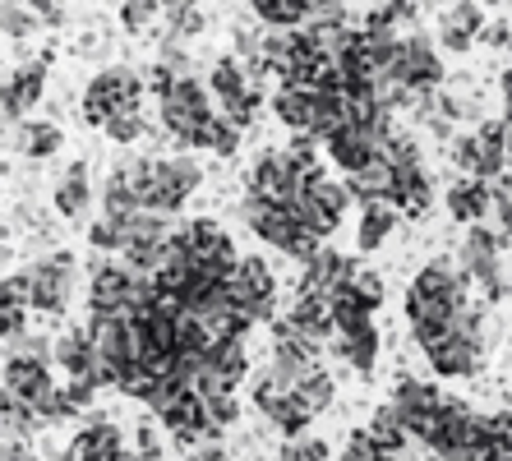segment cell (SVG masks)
<instances>
[{
    "label": "cell",
    "instance_id": "9a60e30c",
    "mask_svg": "<svg viewBox=\"0 0 512 461\" xmlns=\"http://www.w3.org/2000/svg\"><path fill=\"white\" fill-rule=\"evenodd\" d=\"M120 448H125V434H120L111 420H88V425L74 434L70 452L60 461H116Z\"/></svg>",
    "mask_w": 512,
    "mask_h": 461
},
{
    "label": "cell",
    "instance_id": "9c48e42d",
    "mask_svg": "<svg viewBox=\"0 0 512 461\" xmlns=\"http://www.w3.org/2000/svg\"><path fill=\"white\" fill-rule=\"evenodd\" d=\"M47 65H51V51H42L37 60L10 70V79L0 83V116L5 120H28L37 111V102L47 97Z\"/></svg>",
    "mask_w": 512,
    "mask_h": 461
},
{
    "label": "cell",
    "instance_id": "7c38bea8",
    "mask_svg": "<svg viewBox=\"0 0 512 461\" xmlns=\"http://www.w3.org/2000/svg\"><path fill=\"white\" fill-rule=\"evenodd\" d=\"M245 222H250V231L263 240V245H273L286 254V245L305 231V226L291 217V208H277V203H259V199H245Z\"/></svg>",
    "mask_w": 512,
    "mask_h": 461
},
{
    "label": "cell",
    "instance_id": "8992f818",
    "mask_svg": "<svg viewBox=\"0 0 512 461\" xmlns=\"http://www.w3.org/2000/svg\"><path fill=\"white\" fill-rule=\"evenodd\" d=\"M346 208H351V194H346V185H337V180H314L310 190L300 194L296 203H291V217H296L310 236H319V240H328L342 226V217H346Z\"/></svg>",
    "mask_w": 512,
    "mask_h": 461
},
{
    "label": "cell",
    "instance_id": "60d3db41",
    "mask_svg": "<svg viewBox=\"0 0 512 461\" xmlns=\"http://www.w3.org/2000/svg\"><path fill=\"white\" fill-rule=\"evenodd\" d=\"M277 461H333V448L323 438H286V448Z\"/></svg>",
    "mask_w": 512,
    "mask_h": 461
},
{
    "label": "cell",
    "instance_id": "d6986e66",
    "mask_svg": "<svg viewBox=\"0 0 512 461\" xmlns=\"http://www.w3.org/2000/svg\"><path fill=\"white\" fill-rule=\"evenodd\" d=\"M323 346H328L337 360H346L351 369H360V374H370V369L379 365V328H374V323H365V328H356V332H333Z\"/></svg>",
    "mask_w": 512,
    "mask_h": 461
},
{
    "label": "cell",
    "instance_id": "c3c4849f",
    "mask_svg": "<svg viewBox=\"0 0 512 461\" xmlns=\"http://www.w3.org/2000/svg\"><path fill=\"white\" fill-rule=\"evenodd\" d=\"M171 83H176V74L162 70V65H153V70H148V79H143V93H153L157 102H162V97L171 93Z\"/></svg>",
    "mask_w": 512,
    "mask_h": 461
},
{
    "label": "cell",
    "instance_id": "ac0fdd59",
    "mask_svg": "<svg viewBox=\"0 0 512 461\" xmlns=\"http://www.w3.org/2000/svg\"><path fill=\"white\" fill-rule=\"evenodd\" d=\"M448 217L453 222H462V226H476V222H485L489 217V185L485 180H476V176H457L453 185H448Z\"/></svg>",
    "mask_w": 512,
    "mask_h": 461
},
{
    "label": "cell",
    "instance_id": "d590c367",
    "mask_svg": "<svg viewBox=\"0 0 512 461\" xmlns=\"http://www.w3.org/2000/svg\"><path fill=\"white\" fill-rule=\"evenodd\" d=\"M37 14L28 10L24 0H0V33H10L14 42H24V37H33L37 33Z\"/></svg>",
    "mask_w": 512,
    "mask_h": 461
},
{
    "label": "cell",
    "instance_id": "11a10c76",
    "mask_svg": "<svg viewBox=\"0 0 512 461\" xmlns=\"http://www.w3.org/2000/svg\"><path fill=\"white\" fill-rule=\"evenodd\" d=\"M370 5H379V0H370Z\"/></svg>",
    "mask_w": 512,
    "mask_h": 461
},
{
    "label": "cell",
    "instance_id": "83f0119b",
    "mask_svg": "<svg viewBox=\"0 0 512 461\" xmlns=\"http://www.w3.org/2000/svg\"><path fill=\"white\" fill-rule=\"evenodd\" d=\"M19 153L28 162H51L60 153V130L51 120H19Z\"/></svg>",
    "mask_w": 512,
    "mask_h": 461
},
{
    "label": "cell",
    "instance_id": "5bb4252c",
    "mask_svg": "<svg viewBox=\"0 0 512 461\" xmlns=\"http://www.w3.org/2000/svg\"><path fill=\"white\" fill-rule=\"evenodd\" d=\"M51 360H56L70 379H84L93 383V388H102V369H97V351L93 342H88V332L84 328H70L65 337H60L56 346H51Z\"/></svg>",
    "mask_w": 512,
    "mask_h": 461
},
{
    "label": "cell",
    "instance_id": "277c9868",
    "mask_svg": "<svg viewBox=\"0 0 512 461\" xmlns=\"http://www.w3.org/2000/svg\"><path fill=\"white\" fill-rule=\"evenodd\" d=\"M134 107H143V79L134 70H125V65L102 70L84 88V125H97V130L107 125V116L134 111Z\"/></svg>",
    "mask_w": 512,
    "mask_h": 461
},
{
    "label": "cell",
    "instance_id": "ffe728a7",
    "mask_svg": "<svg viewBox=\"0 0 512 461\" xmlns=\"http://www.w3.org/2000/svg\"><path fill=\"white\" fill-rule=\"evenodd\" d=\"M351 268H356L351 259H342L337 249L319 245L310 259L300 263V291H337V286L351 277Z\"/></svg>",
    "mask_w": 512,
    "mask_h": 461
},
{
    "label": "cell",
    "instance_id": "816d5d0a",
    "mask_svg": "<svg viewBox=\"0 0 512 461\" xmlns=\"http://www.w3.org/2000/svg\"><path fill=\"white\" fill-rule=\"evenodd\" d=\"M0 461H37V457H33V448H28V438H5Z\"/></svg>",
    "mask_w": 512,
    "mask_h": 461
},
{
    "label": "cell",
    "instance_id": "4fadbf2b",
    "mask_svg": "<svg viewBox=\"0 0 512 461\" xmlns=\"http://www.w3.org/2000/svg\"><path fill=\"white\" fill-rule=\"evenodd\" d=\"M323 148H328V162H333L342 176H351V171H360L370 157H379V139H374L370 130H360V125H342L337 134L323 139Z\"/></svg>",
    "mask_w": 512,
    "mask_h": 461
},
{
    "label": "cell",
    "instance_id": "f1b7e54d",
    "mask_svg": "<svg viewBox=\"0 0 512 461\" xmlns=\"http://www.w3.org/2000/svg\"><path fill=\"white\" fill-rule=\"evenodd\" d=\"M397 231V208H388V203H365L360 208V236L356 245L370 254V249H379L383 240Z\"/></svg>",
    "mask_w": 512,
    "mask_h": 461
},
{
    "label": "cell",
    "instance_id": "f35d334b",
    "mask_svg": "<svg viewBox=\"0 0 512 461\" xmlns=\"http://www.w3.org/2000/svg\"><path fill=\"white\" fill-rule=\"evenodd\" d=\"M203 411H208V425H213V434H222V429L236 425V415H240V402H236V392H208V397H199Z\"/></svg>",
    "mask_w": 512,
    "mask_h": 461
},
{
    "label": "cell",
    "instance_id": "44dd1931",
    "mask_svg": "<svg viewBox=\"0 0 512 461\" xmlns=\"http://www.w3.org/2000/svg\"><path fill=\"white\" fill-rule=\"evenodd\" d=\"M480 355H485V346L443 337L434 351H425V360L434 365V374H439V379H471V374L480 369Z\"/></svg>",
    "mask_w": 512,
    "mask_h": 461
},
{
    "label": "cell",
    "instance_id": "4316f807",
    "mask_svg": "<svg viewBox=\"0 0 512 461\" xmlns=\"http://www.w3.org/2000/svg\"><path fill=\"white\" fill-rule=\"evenodd\" d=\"M268 328H273V351L277 355H310V360L323 355V337H314L310 328H300L291 314H286V319H273Z\"/></svg>",
    "mask_w": 512,
    "mask_h": 461
},
{
    "label": "cell",
    "instance_id": "f5cc1de1",
    "mask_svg": "<svg viewBox=\"0 0 512 461\" xmlns=\"http://www.w3.org/2000/svg\"><path fill=\"white\" fill-rule=\"evenodd\" d=\"M180 10H194V0H162V19H176Z\"/></svg>",
    "mask_w": 512,
    "mask_h": 461
},
{
    "label": "cell",
    "instance_id": "2e32d148",
    "mask_svg": "<svg viewBox=\"0 0 512 461\" xmlns=\"http://www.w3.org/2000/svg\"><path fill=\"white\" fill-rule=\"evenodd\" d=\"M476 180H494L508 171V125L503 120H480L476 125Z\"/></svg>",
    "mask_w": 512,
    "mask_h": 461
},
{
    "label": "cell",
    "instance_id": "484cf974",
    "mask_svg": "<svg viewBox=\"0 0 512 461\" xmlns=\"http://www.w3.org/2000/svg\"><path fill=\"white\" fill-rule=\"evenodd\" d=\"M291 319L300 323V328H310L314 337H333V300H328V291H296V305H291Z\"/></svg>",
    "mask_w": 512,
    "mask_h": 461
},
{
    "label": "cell",
    "instance_id": "ab89813d",
    "mask_svg": "<svg viewBox=\"0 0 512 461\" xmlns=\"http://www.w3.org/2000/svg\"><path fill=\"white\" fill-rule=\"evenodd\" d=\"M489 185V203H494V213H499V231L512 240V176L503 171V176L485 180Z\"/></svg>",
    "mask_w": 512,
    "mask_h": 461
},
{
    "label": "cell",
    "instance_id": "1f68e13d",
    "mask_svg": "<svg viewBox=\"0 0 512 461\" xmlns=\"http://www.w3.org/2000/svg\"><path fill=\"white\" fill-rule=\"evenodd\" d=\"M342 291L356 300L365 314H379V305H383V277L374 268H360V263H356V268H351V277L342 282Z\"/></svg>",
    "mask_w": 512,
    "mask_h": 461
},
{
    "label": "cell",
    "instance_id": "f546056e",
    "mask_svg": "<svg viewBox=\"0 0 512 461\" xmlns=\"http://www.w3.org/2000/svg\"><path fill=\"white\" fill-rule=\"evenodd\" d=\"M365 438L374 443V452H393V448H402V443H411V438H406V425H402V411H397L393 402L374 411V420L365 425Z\"/></svg>",
    "mask_w": 512,
    "mask_h": 461
},
{
    "label": "cell",
    "instance_id": "b9f144b4",
    "mask_svg": "<svg viewBox=\"0 0 512 461\" xmlns=\"http://www.w3.org/2000/svg\"><path fill=\"white\" fill-rule=\"evenodd\" d=\"M208 148H213L217 157H236L240 130H236V125H227L222 116H213V125H208Z\"/></svg>",
    "mask_w": 512,
    "mask_h": 461
},
{
    "label": "cell",
    "instance_id": "3957f363",
    "mask_svg": "<svg viewBox=\"0 0 512 461\" xmlns=\"http://www.w3.org/2000/svg\"><path fill=\"white\" fill-rule=\"evenodd\" d=\"M74 254L56 249L47 259H37L33 268H24V291H28V309L37 314H60L74 296Z\"/></svg>",
    "mask_w": 512,
    "mask_h": 461
},
{
    "label": "cell",
    "instance_id": "7dc6e473",
    "mask_svg": "<svg viewBox=\"0 0 512 461\" xmlns=\"http://www.w3.org/2000/svg\"><path fill=\"white\" fill-rule=\"evenodd\" d=\"M28 10L37 14V24H42V28H60V24H65V10H60V0H28Z\"/></svg>",
    "mask_w": 512,
    "mask_h": 461
},
{
    "label": "cell",
    "instance_id": "30bf717a",
    "mask_svg": "<svg viewBox=\"0 0 512 461\" xmlns=\"http://www.w3.org/2000/svg\"><path fill=\"white\" fill-rule=\"evenodd\" d=\"M300 180L291 171V157L277 153V148H263L259 162L250 166V199L259 203H277V208H291L300 199Z\"/></svg>",
    "mask_w": 512,
    "mask_h": 461
},
{
    "label": "cell",
    "instance_id": "6da1fadb",
    "mask_svg": "<svg viewBox=\"0 0 512 461\" xmlns=\"http://www.w3.org/2000/svg\"><path fill=\"white\" fill-rule=\"evenodd\" d=\"M213 97L194 74L171 83V93L162 97V120L157 130L162 139L176 143V153H194V148H208V125H213Z\"/></svg>",
    "mask_w": 512,
    "mask_h": 461
},
{
    "label": "cell",
    "instance_id": "52a82bcc",
    "mask_svg": "<svg viewBox=\"0 0 512 461\" xmlns=\"http://www.w3.org/2000/svg\"><path fill=\"white\" fill-rule=\"evenodd\" d=\"M134 291V272L116 259V254H97L88 268V314H120L130 309Z\"/></svg>",
    "mask_w": 512,
    "mask_h": 461
},
{
    "label": "cell",
    "instance_id": "836d02e7",
    "mask_svg": "<svg viewBox=\"0 0 512 461\" xmlns=\"http://www.w3.org/2000/svg\"><path fill=\"white\" fill-rule=\"evenodd\" d=\"M439 402H443V392L434 388V383H420V379H402V383H397V397H393V406H397L402 415L434 411Z\"/></svg>",
    "mask_w": 512,
    "mask_h": 461
},
{
    "label": "cell",
    "instance_id": "bcb514c9",
    "mask_svg": "<svg viewBox=\"0 0 512 461\" xmlns=\"http://www.w3.org/2000/svg\"><path fill=\"white\" fill-rule=\"evenodd\" d=\"M485 429H489V448H499V443H512V411L485 415Z\"/></svg>",
    "mask_w": 512,
    "mask_h": 461
},
{
    "label": "cell",
    "instance_id": "ba28073f",
    "mask_svg": "<svg viewBox=\"0 0 512 461\" xmlns=\"http://www.w3.org/2000/svg\"><path fill=\"white\" fill-rule=\"evenodd\" d=\"M0 392L14 397L19 406L37 411L56 392V379H51V360H33V355H5V369H0Z\"/></svg>",
    "mask_w": 512,
    "mask_h": 461
},
{
    "label": "cell",
    "instance_id": "5b68a950",
    "mask_svg": "<svg viewBox=\"0 0 512 461\" xmlns=\"http://www.w3.org/2000/svg\"><path fill=\"white\" fill-rule=\"evenodd\" d=\"M227 300L240 305L254 323H273L277 319V277L268 272L263 259H236L227 277Z\"/></svg>",
    "mask_w": 512,
    "mask_h": 461
},
{
    "label": "cell",
    "instance_id": "ee69618b",
    "mask_svg": "<svg viewBox=\"0 0 512 461\" xmlns=\"http://www.w3.org/2000/svg\"><path fill=\"white\" fill-rule=\"evenodd\" d=\"M88 245H93L97 254H120V231L107 222V217H97V222L88 226Z\"/></svg>",
    "mask_w": 512,
    "mask_h": 461
},
{
    "label": "cell",
    "instance_id": "74e56055",
    "mask_svg": "<svg viewBox=\"0 0 512 461\" xmlns=\"http://www.w3.org/2000/svg\"><path fill=\"white\" fill-rule=\"evenodd\" d=\"M162 14V0H120V28L125 33H148Z\"/></svg>",
    "mask_w": 512,
    "mask_h": 461
},
{
    "label": "cell",
    "instance_id": "7402d4cb",
    "mask_svg": "<svg viewBox=\"0 0 512 461\" xmlns=\"http://www.w3.org/2000/svg\"><path fill=\"white\" fill-rule=\"evenodd\" d=\"M480 28H485V10H480L476 0H457L453 10L443 14L439 42L448 51H471L476 47V37H480Z\"/></svg>",
    "mask_w": 512,
    "mask_h": 461
},
{
    "label": "cell",
    "instance_id": "603a6c76",
    "mask_svg": "<svg viewBox=\"0 0 512 461\" xmlns=\"http://www.w3.org/2000/svg\"><path fill=\"white\" fill-rule=\"evenodd\" d=\"M60 217H70V222H84L88 208H93V185H88V166L84 162H70L65 166V176H60L56 194H51Z\"/></svg>",
    "mask_w": 512,
    "mask_h": 461
},
{
    "label": "cell",
    "instance_id": "f907efd6",
    "mask_svg": "<svg viewBox=\"0 0 512 461\" xmlns=\"http://www.w3.org/2000/svg\"><path fill=\"white\" fill-rule=\"evenodd\" d=\"M476 42H489V47H512V28L508 24H485Z\"/></svg>",
    "mask_w": 512,
    "mask_h": 461
},
{
    "label": "cell",
    "instance_id": "d4e9b609",
    "mask_svg": "<svg viewBox=\"0 0 512 461\" xmlns=\"http://www.w3.org/2000/svg\"><path fill=\"white\" fill-rule=\"evenodd\" d=\"M273 111L277 120H282L291 134H305L314 125V116H319V93H300V88H277L273 93Z\"/></svg>",
    "mask_w": 512,
    "mask_h": 461
},
{
    "label": "cell",
    "instance_id": "7bdbcfd3",
    "mask_svg": "<svg viewBox=\"0 0 512 461\" xmlns=\"http://www.w3.org/2000/svg\"><path fill=\"white\" fill-rule=\"evenodd\" d=\"M448 162H453L462 176H471V171H476V139H471V134H453V139H448Z\"/></svg>",
    "mask_w": 512,
    "mask_h": 461
},
{
    "label": "cell",
    "instance_id": "4dcf8cb0",
    "mask_svg": "<svg viewBox=\"0 0 512 461\" xmlns=\"http://www.w3.org/2000/svg\"><path fill=\"white\" fill-rule=\"evenodd\" d=\"M263 415H268V425H273L282 438H305V429H310V420H314V415L305 411L291 392H286V397H277V402L268 406Z\"/></svg>",
    "mask_w": 512,
    "mask_h": 461
},
{
    "label": "cell",
    "instance_id": "8d00e7d4",
    "mask_svg": "<svg viewBox=\"0 0 512 461\" xmlns=\"http://www.w3.org/2000/svg\"><path fill=\"white\" fill-rule=\"evenodd\" d=\"M107 139L111 143H139L143 134H148V120H143V107H134V111H116V116H107Z\"/></svg>",
    "mask_w": 512,
    "mask_h": 461
},
{
    "label": "cell",
    "instance_id": "cb8c5ba5",
    "mask_svg": "<svg viewBox=\"0 0 512 461\" xmlns=\"http://www.w3.org/2000/svg\"><path fill=\"white\" fill-rule=\"evenodd\" d=\"M346 194H351V203H388V194H393V166L379 162V157H370V162L360 166V171H351V176L342 180Z\"/></svg>",
    "mask_w": 512,
    "mask_h": 461
},
{
    "label": "cell",
    "instance_id": "8fae6325",
    "mask_svg": "<svg viewBox=\"0 0 512 461\" xmlns=\"http://www.w3.org/2000/svg\"><path fill=\"white\" fill-rule=\"evenodd\" d=\"M397 74H402V83L420 88V93H439L443 60H439V51H434V42H425L420 33L402 37V51H397Z\"/></svg>",
    "mask_w": 512,
    "mask_h": 461
},
{
    "label": "cell",
    "instance_id": "7a4b0ae2",
    "mask_svg": "<svg viewBox=\"0 0 512 461\" xmlns=\"http://www.w3.org/2000/svg\"><path fill=\"white\" fill-rule=\"evenodd\" d=\"M199 162L185 153L176 157H139V208H153L162 217H176L194 190H199Z\"/></svg>",
    "mask_w": 512,
    "mask_h": 461
},
{
    "label": "cell",
    "instance_id": "681fc988",
    "mask_svg": "<svg viewBox=\"0 0 512 461\" xmlns=\"http://www.w3.org/2000/svg\"><path fill=\"white\" fill-rule=\"evenodd\" d=\"M28 323V309H0V342H10V337H19Z\"/></svg>",
    "mask_w": 512,
    "mask_h": 461
},
{
    "label": "cell",
    "instance_id": "db71d44e",
    "mask_svg": "<svg viewBox=\"0 0 512 461\" xmlns=\"http://www.w3.org/2000/svg\"><path fill=\"white\" fill-rule=\"evenodd\" d=\"M508 166H512V130H508Z\"/></svg>",
    "mask_w": 512,
    "mask_h": 461
},
{
    "label": "cell",
    "instance_id": "e575fe53",
    "mask_svg": "<svg viewBox=\"0 0 512 461\" xmlns=\"http://www.w3.org/2000/svg\"><path fill=\"white\" fill-rule=\"evenodd\" d=\"M250 5L263 19V28H300V19H305L300 0H250Z\"/></svg>",
    "mask_w": 512,
    "mask_h": 461
},
{
    "label": "cell",
    "instance_id": "e0dca14e",
    "mask_svg": "<svg viewBox=\"0 0 512 461\" xmlns=\"http://www.w3.org/2000/svg\"><path fill=\"white\" fill-rule=\"evenodd\" d=\"M434 190H429V176L420 166H402L393 171V194H388V208H397V217H425Z\"/></svg>",
    "mask_w": 512,
    "mask_h": 461
},
{
    "label": "cell",
    "instance_id": "d6a6232c",
    "mask_svg": "<svg viewBox=\"0 0 512 461\" xmlns=\"http://www.w3.org/2000/svg\"><path fill=\"white\" fill-rule=\"evenodd\" d=\"M333 392L337 388H333V379H328V369H310V374L291 388V397H296V402L305 406L310 415H323L328 406H333Z\"/></svg>",
    "mask_w": 512,
    "mask_h": 461
},
{
    "label": "cell",
    "instance_id": "f6af8a7d",
    "mask_svg": "<svg viewBox=\"0 0 512 461\" xmlns=\"http://www.w3.org/2000/svg\"><path fill=\"white\" fill-rule=\"evenodd\" d=\"M342 461H379V452H374V443H370V438H365V429H356V434L346 438Z\"/></svg>",
    "mask_w": 512,
    "mask_h": 461
}]
</instances>
